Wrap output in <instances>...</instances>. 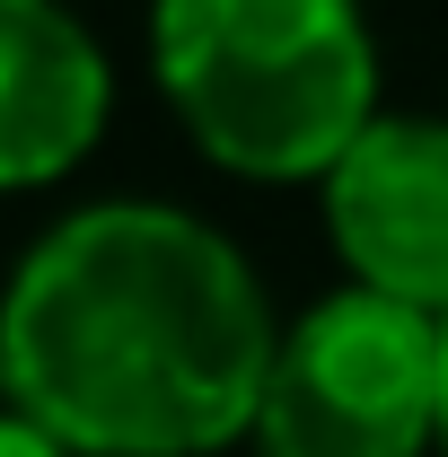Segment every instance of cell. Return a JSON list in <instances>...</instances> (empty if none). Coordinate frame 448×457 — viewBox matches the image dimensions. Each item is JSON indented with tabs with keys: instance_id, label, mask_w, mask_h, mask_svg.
<instances>
[{
	"instance_id": "cell-1",
	"label": "cell",
	"mask_w": 448,
	"mask_h": 457,
	"mask_svg": "<svg viewBox=\"0 0 448 457\" xmlns=\"http://www.w3.org/2000/svg\"><path fill=\"white\" fill-rule=\"evenodd\" d=\"M273 299L203 212L88 203L0 290V404L71 457H220L255 440Z\"/></svg>"
},
{
	"instance_id": "cell-2",
	"label": "cell",
	"mask_w": 448,
	"mask_h": 457,
	"mask_svg": "<svg viewBox=\"0 0 448 457\" xmlns=\"http://www.w3.org/2000/svg\"><path fill=\"white\" fill-rule=\"evenodd\" d=\"M150 71L185 141L246 185H326L378 123L361 0H150Z\"/></svg>"
},
{
	"instance_id": "cell-3",
	"label": "cell",
	"mask_w": 448,
	"mask_h": 457,
	"mask_svg": "<svg viewBox=\"0 0 448 457\" xmlns=\"http://www.w3.org/2000/svg\"><path fill=\"white\" fill-rule=\"evenodd\" d=\"M440 449V317L387 290H335L281 326L255 457H422Z\"/></svg>"
},
{
	"instance_id": "cell-4",
	"label": "cell",
	"mask_w": 448,
	"mask_h": 457,
	"mask_svg": "<svg viewBox=\"0 0 448 457\" xmlns=\"http://www.w3.org/2000/svg\"><path fill=\"white\" fill-rule=\"evenodd\" d=\"M317 203L361 290L448 317V114H378Z\"/></svg>"
},
{
	"instance_id": "cell-5",
	"label": "cell",
	"mask_w": 448,
	"mask_h": 457,
	"mask_svg": "<svg viewBox=\"0 0 448 457\" xmlns=\"http://www.w3.org/2000/svg\"><path fill=\"white\" fill-rule=\"evenodd\" d=\"M114 114L106 45L62 0H0V194L62 185Z\"/></svg>"
},
{
	"instance_id": "cell-6",
	"label": "cell",
	"mask_w": 448,
	"mask_h": 457,
	"mask_svg": "<svg viewBox=\"0 0 448 457\" xmlns=\"http://www.w3.org/2000/svg\"><path fill=\"white\" fill-rule=\"evenodd\" d=\"M0 457H71V449H62L45 422H27L18 404H0Z\"/></svg>"
},
{
	"instance_id": "cell-7",
	"label": "cell",
	"mask_w": 448,
	"mask_h": 457,
	"mask_svg": "<svg viewBox=\"0 0 448 457\" xmlns=\"http://www.w3.org/2000/svg\"><path fill=\"white\" fill-rule=\"evenodd\" d=\"M440 457H448V317H440Z\"/></svg>"
}]
</instances>
